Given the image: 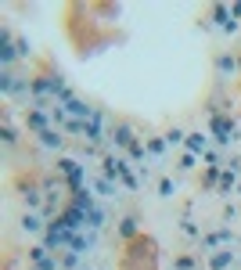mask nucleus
Returning a JSON list of instances; mask_svg holds the SVG:
<instances>
[{"instance_id": "1", "label": "nucleus", "mask_w": 241, "mask_h": 270, "mask_svg": "<svg viewBox=\"0 0 241 270\" xmlns=\"http://www.w3.org/2000/svg\"><path fill=\"white\" fill-rule=\"evenodd\" d=\"M187 144H191V148H194V151H198V148H205V137H202V133H194V137H191V141H187Z\"/></svg>"}]
</instances>
